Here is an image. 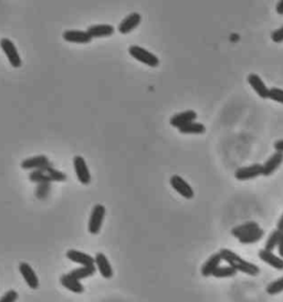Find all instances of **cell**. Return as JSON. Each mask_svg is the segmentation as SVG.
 Masks as SVG:
<instances>
[{"label": "cell", "mask_w": 283, "mask_h": 302, "mask_svg": "<svg viewBox=\"0 0 283 302\" xmlns=\"http://www.w3.org/2000/svg\"><path fill=\"white\" fill-rule=\"evenodd\" d=\"M275 10H277V12L279 14H281V16H283V0H281V2L278 3L277 7H275Z\"/></svg>", "instance_id": "35"}, {"label": "cell", "mask_w": 283, "mask_h": 302, "mask_svg": "<svg viewBox=\"0 0 283 302\" xmlns=\"http://www.w3.org/2000/svg\"><path fill=\"white\" fill-rule=\"evenodd\" d=\"M238 273V271L230 267V266H223V267H219L214 272V277L215 278H231V277H235Z\"/></svg>", "instance_id": "27"}, {"label": "cell", "mask_w": 283, "mask_h": 302, "mask_svg": "<svg viewBox=\"0 0 283 302\" xmlns=\"http://www.w3.org/2000/svg\"><path fill=\"white\" fill-rule=\"evenodd\" d=\"M115 29L112 25H94L88 28L86 32L93 38H107L114 33Z\"/></svg>", "instance_id": "17"}, {"label": "cell", "mask_w": 283, "mask_h": 302, "mask_svg": "<svg viewBox=\"0 0 283 302\" xmlns=\"http://www.w3.org/2000/svg\"><path fill=\"white\" fill-rule=\"evenodd\" d=\"M171 185L174 190H175L179 195L183 196L186 199H192L195 196L194 190L192 186L188 184L185 179L179 175H173L171 177Z\"/></svg>", "instance_id": "7"}, {"label": "cell", "mask_w": 283, "mask_h": 302, "mask_svg": "<svg viewBox=\"0 0 283 302\" xmlns=\"http://www.w3.org/2000/svg\"><path fill=\"white\" fill-rule=\"evenodd\" d=\"M263 235H265L263 229L258 228V229L253 230V232L249 233L248 235H246L244 237H242V238L238 239V240H239V242H241L243 244H250V243H255V242L260 241L261 239H262Z\"/></svg>", "instance_id": "25"}, {"label": "cell", "mask_w": 283, "mask_h": 302, "mask_svg": "<svg viewBox=\"0 0 283 302\" xmlns=\"http://www.w3.org/2000/svg\"><path fill=\"white\" fill-rule=\"evenodd\" d=\"M178 131L181 134H204L206 132V127L204 124L198 123V122H192V123L187 124L183 127L178 128Z\"/></svg>", "instance_id": "24"}, {"label": "cell", "mask_w": 283, "mask_h": 302, "mask_svg": "<svg viewBox=\"0 0 283 302\" xmlns=\"http://www.w3.org/2000/svg\"><path fill=\"white\" fill-rule=\"evenodd\" d=\"M269 99L275 102L283 104V89L271 88L269 89Z\"/></svg>", "instance_id": "30"}, {"label": "cell", "mask_w": 283, "mask_h": 302, "mask_svg": "<svg viewBox=\"0 0 283 302\" xmlns=\"http://www.w3.org/2000/svg\"><path fill=\"white\" fill-rule=\"evenodd\" d=\"M29 179L33 183H52V182H65L67 175L61 171L53 168V165H49L43 168L31 172L29 174Z\"/></svg>", "instance_id": "2"}, {"label": "cell", "mask_w": 283, "mask_h": 302, "mask_svg": "<svg viewBox=\"0 0 283 302\" xmlns=\"http://www.w3.org/2000/svg\"><path fill=\"white\" fill-rule=\"evenodd\" d=\"M60 282L64 288H67L68 290L74 292V293H82L84 291V287L81 282H80V280L76 279L74 277H72L70 273L61 276Z\"/></svg>", "instance_id": "21"}, {"label": "cell", "mask_w": 283, "mask_h": 302, "mask_svg": "<svg viewBox=\"0 0 283 302\" xmlns=\"http://www.w3.org/2000/svg\"><path fill=\"white\" fill-rule=\"evenodd\" d=\"M219 254L222 258V260L226 261L230 267L235 268L237 271H240L249 276H258L260 273V268L257 265L244 260L243 258L238 256L234 251L223 248L219 251Z\"/></svg>", "instance_id": "1"}, {"label": "cell", "mask_w": 283, "mask_h": 302, "mask_svg": "<svg viewBox=\"0 0 283 302\" xmlns=\"http://www.w3.org/2000/svg\"><path fill=\"white\" fill-rule=\"evenodd\" d=\"M281 234H282V232H280V230H278V229L273 230V232L270 234V236L268 237V239L265 244V249L268 251H273L274 248H277L278 244H279V241H280V238H281Z\"/></svg>", "instance_id": "26"}, {"label": "cell", "mask_w": 283, "mask_h": 302, "mask_svg": "<svg viewBox=\"0 0 283 302\" xmlns=\"http://www.w3.org/2000/svg\"><path fill=\"white\" fill-rule=\"evenodd\" d=\"M248 83L261 99H269V89L258 74L250 73L248 76Z\"/></svg>", "instance_id": "13"}, {"label": "cell", "mask_w": 283, "mask_h": 302, "mask_svg": "<svg viewBox=\"0 0 283 302\" xmlns=\"http://www.w3.org/2000/svg\"><path fill=\"white\" fill-rule=\"evenodd\" d=\"M259 258L263 262L268 263L270 267L277 269V270H283V259L281 257L275 256L272 251H268L266 249H261L259 251Z\"/></svg>", "instance_id": "20"}, {"label": "cell", "mask_w": 283, "mask_h": 302, "mask_svg": "<svg viewBox=\"0 0 283 302\" xmlns=\"http://www.w3.org/2000/svg\"><path fill=\"white\" fill-rule=\"evenodd\" d=\"M274 149L275 152H280L283 153V140H279L274 143Z\"/></svg>", "instance_id": "33"}, {"label": "cell", "mask_w": 283, "mask_h": 302, "mask_svg": "<svg viewBox=\"0 0 283 302\" xmlns=\"http://www.w3.org/2000/svg\"><path fill=\"white\" fill-rule=\"evenodd\" d=\"M52 163L49 161V158L46 155H38L33 157H29L27 160L23 161L21 163V167L26 171H37L40 168H43L46 166H49Z\"/></svg>", "instance_id": "12"}, {"label": "cell", "mask_w": 283, "mask_h": 302, "mask_svg": "<svg viewBox=\"0 0 283 302\" xmlns=\"http://www.w3.org/2000/svg\"><path fill=\"white\" fill-rule=\"evenodd\" d=\"M67 257L71 261L85 266V267H88V266H96V259L92 256L76 249H70L67 253Z\"/></svg>", "instance_id": "16"}, {"label": "cell", "mask_w": 283, "mask_h": 302, "mask_svg": "<svg viewBox=\"0 0 283 302\" xmlns=\"http://www.w3.org/2000/svg\"><path fill=\"white\" fill-rule=\"evenodd\" d=\"M73 165L79 182L83 185H89L91 183V174L84 158L80 155L76 156L73 158Z\"/></svg>", "instance_id": "8"}, {"label": "cell", "mask_w": 283, "mask_h": 302, "mask_svg": "<svg viewBox=\"0 0 283 302\" xmlns=\"http://www.w3.org/2000/svg\"><path fill=\"white\" fill-rule=\"evenodd\" d=\"M271 40L275 43L283 42V26L271 33Z\"/></svg>", "instance_id": "32"}, {"label": "cell", "mask_w": 283, "mask_h": 302, "mask_svg": "<svg viewBox=\"0 0 283 302\" xmlns=\"http://www.w3.org/2000/svg\"><path fill=\"white\" fill-rule=\"evenodd\" d=\"M0 47H2L3 51L5 52L7 58H8L11 66L13 68H20L21 63H23V60H21L14 43L8 38H3L2 40H0Z\"/></svg>", "instance_id": "5"}, {"label": "cell", "mask_w": 283, "mask_h": 302, "mask_svg": "<svg viewBox=\"0 0 283 302\" xmlns=\"http://www.w3.org/2000/svg\"><path fill=\"white\" fill-rule=\"evenodd\" d=\"M19 271L23 275L25 281L27 282L28 287L35 290L39 288V278L35 275L34 270L31 268V266L27 262L19 263Z\"/></svg>", "instance_id": "10"}, {"label": "cell", "mask_w": 283, "mask_h": 302, "mask_svg": "<svg viewBox=\"0 0 283 302\" xmlns=\"http://www.w3.org/2000/svg\"><path fill=\"white\" fill-rule=\"evenodd\" d=\"M105 213H106V210L103 205L97 204L93 207L90 219H89V225H88L90 234L98 235L100 233V230L101 228H102V224L104 221Z\"/></svg>", "instance_id": "4"}, {"label": "cell", "mask_w": 283, "mask_h": 302, "mask_svg": "<svg viewBox=\"0 0 283 302\" xmlns=\"http://www.w3.org/2000/svg\"><path fill=\"white\" fill-rule=\"evenodd\" d=\"M282 163H283V153H280V152L273 153L262 165L263 167L262 175L271 176L273 173L281 166Z\"/></svg>", "instance_id": "14"}, {"label": "cell", "mask_w": 283, "mask_h": 302, "mask_svg": "<svg viewBox=\"0 0 283 302\" xmlns=\"http://www.w3.org/2000/svg\"><path fill=\"white\" fill-rule=\"evenodd\" d=\"M266 291L268 294H270V296H274V294H279L283 292V277L274 280L273 282L268 285Z\"/></svg>", "instance_id": "28"}, {"label": "cell", "mask_w": 283, "mask_h": 302, "mask_svg": "<svg viewBox=\"0 0 283 302\" xmlns=\"http://www.w3.org/2000/svg\"><path fill=\"white\" fill-rule=\"evenodd\" d=\"M260 228L259 224L256 221H247L244 224H241L239 226H236L231 229V235L236 237V238L240 239L242 237H244L246 235H248L249 233L253 232V230H256Z\"/></svg>", "instance_id": "22"}, {"label": "cell", "mask_w": 283, "mask_h": 302, "mask_svg": "<svg viewBox=\"0 0 283 302\" xmlns=\"http://www.w3.org/2000/svg\"><path fill=\"white\" fill-rule=\"evenodd\" d=\"M94 259H96V265L102 277L105 279H111L113 277V269L106 256L102 253H98Z\"/></svg>", "instance_id": "19"}, {"label": "cell", "mask_w": 283, "mask_h": 302, "mask_svg": "<svg viewBox=\"0 0 283 302\" xmlns=\"http://www.w3.org/2000/svg\"><path fill=\"white\" fill-rule=\"evenodd\" d=\"M142 16L137 12H132L127 17L122 20V23L119 25L118 30L122 34H127L132 32L134 29L141 24Z\"/></svg>", "instance_id": "11"}, {"label": "cell", "mask_w": 283, "mask_h": 302, "mask_svg": "<svg viewBox=\"0 0 283 302\" xmlns=\"http://www.w3.org/2000/svg\"><path fill=\"white\" fill-rule=\"evenodd\" d=\"M18 300V293L14 290L7 291L4 296L0 298V302H16Z\"/></svg>", "instance_id": "31"}, {"label": "cell", "mask_w": 283, "mask_h": 302, "mask_svg": "<svg viewBox=\"0 0 283 302\" xmlns=\"http://www.w3.org/2000/svg\"><path fill=\"white\" fill-rule=\"evenodd\" d=\"M129 54L132 55L135 60L140 61L148 67L156 68L159 66V59L154 54L149 52L148 50L144 49L140 46H132L128 49Z\"/></svg>", "instance_id": "3"}, {"label": "cell", "mask_w": 283, "mask_h": 302, "mask_svg": "<svg viewBox=\"0 0 283 302\" xmlns=\"http://www.w3.org/2000/svg\"><path fill=\"white\" fill-rule=\"evenodd\" d=\"M50 191H51V183H40L35 187L34 193L37 198L45 199L49 195Z\"/></svg>", "instance_id": "29"}, {"label": "cell", "mask_w": 283, "mask_h": 302, "mask_svg": "<svg viewBox=\"0 0 283 302\" xmlns=\"http://www.w3.org/2000/svg\"><path fill=\"white\" fill-rule=\"evenodd\" d=\"M263 167L261 164H252L250 166H244L238 168L235 172V177L238 181H249V179L257 178L258 176L262 175Z\"/></svg>", "instance_id": "6"}, {"label": "cell", "mask_w": 283, "mask_h": 302, "mask_svg": "<svg viewBox=\"0 0 283 302\" xmlns=\"http://www.w3.org/2000/svg\"><path fill=\"white\" fill-rule=\"evenodd\" d=\"M96 272H97L96 266H88V267L82 266V267L72 270L70 272V275L72 277H74L78 280H82V279H85V278H89V277L93 276Z\"/></svg>", "instance_id": "23"}, {"label": "cell", "mask_w": 283, "mask_h": 302, "mask_svg": "<svg viewBox=\"0 0 283 302\" xmlns=\"http://www.w3.org/2000/svg\"><path fill=\"white\" fill-rule=\"evenodd\" d=\"M278 251H279V256L283 259V232L281 234V238L278 244Z\"/></svg>", "instance_id": "34"}, {"label": "cell", "mask_w": 283, "mask_h": 302, "mask_svg": "<svg viewBox=\"0 0 283 302\" xmlns=\"http://www.w3.org/2000/svg\"><path fill=\"white\" fill-rule=\"evenodd\" d=\"M63 39L68 42L72 43H81V45H86L92 41V38L86 31L80 30H68L63 32Z\"/></svg>", "instance_id": "18"}, {"label": "cell", "mask_w": 283, "mask_h": 302, "mask_svg": "<svg viewBox=\"0 0 283 302\" xmlns=\"http://www.w3.org/2000/svg\"><path fill=\"white\" fill-rule=\"evenodd\" d=\"M277 229L280 230V232H283V214L280 217L279 221H278V225H277Z\"/></svg>", "instance_id": "36"}, {"label": "cell", "mask_w": 283, "mask_h": 302, "mask_svg": "<svg viewBox=\"0 0 283 302\" xmlns=\"http://www.w3.org/2000/svg\"><path fill=\"white\" fill-rule=\"evenodd\" d=\"M196 119H197V113L193 110H187L185 112H180L173 115V117L171 118L169 123L173 127L180 128L187 124L192 123V122H195Z\"/></svg>", "instance_id": "9"}, {"label": "cell", "mask_w": 283, "mask_h": 302, "mask_svg": "<svg viewBox=\"0 0 283 302\" xmlns=\"http://www.w3.org/2000/svg\"><path fill=\"white\" fill-rule=\"evenodd\" d=\"M222 261V258L220 256L219 253H216V254H213L212 256H210L207 261L202 265L201 267V275L204 277H210L214 275V272L218 269L220 267V263Z\"/></svg>", "instance_id": "15"}]
</instances>
